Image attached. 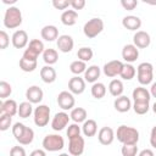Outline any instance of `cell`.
Here are the masks:
<instances>
[{
  "mask_svg": "<svg viewBox=\"0 0 156 156\" xmlns=\"http://www.w3.org/2000/svg\"><path fill=\"white\" fill-rule=\"evenodd\" d=\"M123 90H124V85H123V82L121 79H112L108 84V91L112 96L115 98H118L123 94Z\"/></svg>",
  "mask_w": 156,
  "mask_h": 156,
  "instance_id": "29",
  "label": "cell"
},
{
  "mask_svg": "<svg viewBox=\"0 0 156 156\" xmlns=\"http://www.w3.org/2000/svg\"><path fill=\"white\" fill-rule=\"evenodd\" d=\"M12 123V117L9 115H1L0 116V130L5 132L11 127Z\"/></svg>",
  "mask_w": 156,
  "mask_h": 156,
  "instance_id": "42",
  "label": "cell"
},
{
  "mask_svg": "<svg viewBox=\"0 0 156 156\" xmlns=\"http://www.w3.org/2000/svg\"><path fill=\"white\" fill-rule=\"evenodd\" d=\"M135 74H136V68L132 63H124L119 76L124 80H130L135 77Z\"/></svg>",
  "mask_w": 156,
  "mask_h": 156,
  "instance_id": "31",
  "label": "cell"
},
{
  "mask_svg": "<svg viewBox=\"0 0 156 156\" xmlns=\"http://www.w3.org/2000/svg\"><path fill=\"white\" fill-rule=\"evenodd\" d=\"M43 60L46 65L52 66L58 60V52L55 49H45L43 52Z\"/></svg>",
  "mask_w": 156,
  "mask_h": 156,
  "instance_id": "30",
  "label": "cell"
},
{
  "mask_svg": "<svg viewBox=\"0 0 156 156\" xmlns=\"http://www.w3.org/2000/svg\"><path fill=\"white\" fill-rule=\"evenodd\" d=\"M121 152H122V156H136L138 146L136 144H123Z\"/></svg>",
  "mask_w": 156,
  "mask_h": 156,
  "instance_id": "39",
  "label": "cell"
},
{
  "mask_svg": "<svg viewBox=\"0 0 156 156\" xmlns=\"http://www.w3.org/2000/svg\"><path fill=\"white\" fill-rule=\"evenodd\" d=\"M58 156H72V155H68V154H66V152H62V154H60Z\"/></svg>",
  "mask_w": 156,
  "mask_h": 156,
  "instance_id": "54",
  "label": "cell"
},
{
  "mask_svg": "<svg viewBox=\"0 0 156 156\" xmlns=\"http://www.w3.org/2000/svg\"><path fill=\"white\" fill-rule=\"evenodd\" d=\"M123 62L119 60H111L108 62H106L102 67V72L106 77L108 78H115L117 76L121 74V71L123 68Z\"/></svg>",
  "mask_w": 156,
  "mask_h": 156,
  "instance_id": "8",
  "label": "cell"
},
{
  "mask_svg": "<svg viewBox=\"0 0 156 156\" xmlns=\"http://www.w3.org/2000/svg\"><path fill=\"white\" fill-rule=\"evenodd\" d=\"M40 35L44 40L46 41H54V40H57V38L60 37L58 35V29L56 26H52V24H46L41 28L40 30Z\"/></svg>",
  "mask_w": 156,
  "mask_h": 156,
  "instance_id": "21",
  "label": "cell"
},
{
  "mask_svg": "<svg viewBox=\"0 0 156 156\" xmlns=\"http://www.w3.org/2000/svg\"><path fill=\"white\" fill-rule=\"evenodd\" d=\"M139 57V49L134 44H127L122 49V58L126 63H133Z\"/></svg>",
  "mask_w": 156,
  "mask_h": 156,
  "instance_id": "14",
  "label": "cell"
},
{
  "mask_svg": "<svg viewBox=\"0 0 156 156\" xmlns=\"http://www.w3.org/2000/svg\"><path fill=\"white\" fill-rule=\"evenodd\" d=\"M82 132L85 136L88 138H91V136H95V134L98 133V123L95 119H90L88 118L83 126H82Z\"/></svg>",
  "mask_w": 156,
  "mask_h": 156,
  "instance_id": "28",
  "label": "cell"
},
{
  "mask_svg": "<svg viewBox=\"0 0 156 156\" xmlns=\"http://www.w3.org/2000/svg\"><path fill=\"white\" fill-rule=\"evenodd\" d=\"M138 156H155V154L151 149H144L138 154Z\"/></svg>",
  "mask_w": 156,
  "mask_h": 156,
  "instance_id": "50",
  "label": "cell"
},
{
  "mask_svg": "<svg viewBox=\"0 0 156 156\" xmlns=\"http://www.w3.org/2000/svg\"><path fill=\"white\" fill-rule=\"evenodd\" d=\"M132 98L134 101H143V102H150L151 99V94L150 90H147L144 87H136L133 93H132Z\"/></svg>",
  "mask_w": 156,
  "mask_h": 156,
  "instance_id": "25",
  "label": "cell"
},
{
  "mask_svg": "<svg viewBox=\"0 0 156 156\" xmlns=\"http://www.w3.org/2000/svg\"><path fill=\"white\" fill-rule=\"evenodd\" d=\"M85 80L79 76H74L68 80V91L73 95H80L85 90Z\"/></svg>",
  "mask_w": 156,
  "mask_h": 156,
  "instance_id": "13",
  "label": "cell"
},
{
  "mask_svg": "<svg viewBox=\"0 0 156 156\" xmlns=\"http://www.w3.org/2000/svg\"><path fill=\"white\" fill-rule=\"evenodd\" d=\"M40 78L44 83L46 84H51L56 80L57 78V73L55 71V68L52 66H49V65H45L40 68Z\"/></svg>",
  "mask_w": 156,
  "mask_h": 156,
  "instance_id": "20",
  "label": "cell"
},
{
  "mask_svg": "<svg viewBox=\"0 0 156 156\" xmlns=\"http://www.w3.org/2000/svg\"><path fill=\"white\" fill-rule=\"evenodd\" d=\"M69 117L73 121V123H84L88 118V112L83 107H74L73 110H71Z\"/></svg>",
  "mask_w": 156,
  "mask_h": 156,
  "instance_id": "26",
  "label": "cell"
},
{
  "mask_svg": "<svg viewBox=\"0 0 156 156\" xmlns=\"http://www.w3.org/2000/svg\"><path fill=\"white\" fill-rule=\"evenodd\" d=\"M113 107L117 112L124 113V112H128L132 108V101L126 95H121V96L116 98V100L113 101Z\"/></svg>",
  "mask_w": 156,
  "mask_h": 156,
  "instance_id": "22",
  "label": "cell"
},
{
  "mask_svg": "<svg viewBox=\"0 0 156 156\" xmlns=\"http://www.w3.org/2000/svg\"><path fill=\"white\" fill-rule=\"evenodd\" d=\"M77 20H78V12L74 10H66L61 13V22L67 27L74 26Z\"/></svg>",
  "mask_w": 156,
  "mask_h": 156,
  "instance_id": "27",
  "label": "cell"
},
{
  "mask_svg": "<svg viewBox=\"0 0 156 156\" xmlns=\"http://www.w3.org/2000/svg\"><path fill=\"white\" fill-rule=\"evenodd\" d=\"M152 111H154V113H156V101H155L154 105H152Z\"/></svg>",
  "mask_w": 156,
  "mask_h": 156,
  "instance_id": "53",
  "label": "cell"
},
{
  "mask_svg": "<svg viewBox=\"0 0 156 156\" xmlns=\"http://www.w3.org/2000/svg\"><path fill=\"white\" fill-rule=\"evenodd\" d=\"M150 43H151L150 34L145 30H138L133 35V44L138 49H146L150 45Z\"/></svg>",
  "mask_w": 156,
  "mask_h": 156,
  "instance_id": "17",
  "label": "cell"
},
{
  "mask_svg": "<svg viewBox=\"0 0 156 156\" xmlns=\"http://www.w3.org/2000/svg\"><path fill=\"white\" fill-rule=\"evenodd\" d=\"M56 45H57V49L61 51V52H71L73 46H74V40L71 35L68 34H62L57 38L56 40Z\"/></svg>",
  "mask_w": 156,
  "mask_h": 156,
  "instance_id": "18",
  "label": "cell"
},
{
  "mask_svg": "<svg viewBox=\"0 0 156 156\" xmlns=\"http://www.w3.org/2000/svg\"><path fill=\"white\" fill-rule=\"evenodd\" d=\"M33 112H34L33 111V106H32V104L29 101H23V102H21L18 105V113L17 115L21 118H28Z\"/></svg>",
  "mask_w": 156,
  "mask_h": 156,
  "instance_id": "33",
  "label": "cell"
},
{
  "mask_svg": "<svg viewBox=\"0 0 156 156\" xmlns=\"http://www.w3.org/2000/svg\"><path fill=\"white\" fill-rule=\"evenodd\" d=\"M150 94L152 98H156V82H154L151 84V88H150Z\"/></svg>",
  "mask_w": 156,
  "mask_h": 156,
  "instance_id": "51",
  "label": "cell"
},
{
  "mask_svg": "<svg viewBox=\"0 0 156 156\" xmlns=\"http://www.w3.org/2000/svg\"><path fill=\"white\" fill-rule=\"evenodd\" d=\"M52 6L56 10H65L71 6V1L69 0H52Z\"/></svg>",
  "mask_w": 156,
  "mask_h": 156,
  "instance_id": "43",
  "label": "cell"
},
{
  "mask_svg": "<svg viewBox=\"0 0 156 156\" xmlns=\"http://www.w3.org/2000/svg\"><path fill=\"white\" fill-rule=\"evenodd\" d=\"M10 156H27V154H26L24 147H22L20 145H16V146H12L11 147Z\"/></svg>",
  "mask_w": 156,
  "mask_h": 156,
  "instance_id": "46",
  "label": "cell"
},
{
  "mask_svg": "<svg viewBox=\"0 0 156 156\" xmlns=\"http://www.w3.org/2000/svg\"><path fill=\"white\" fill-rule=\"evenodd\" d=\"M22 24V12L17 6H10L4 15V26L9 29H15Z\"/></svg>",
  "mask_w": 156,
  "mask_h": 156,
  "instance_id": "2",
  "label": "cell"
},
{
  "mask_svg": "<svg viewBox=\"0 0 156 156\" xmlns=\"http://www.w3.org/2000/svg\"><path fill=\"white\" fill-rule=\"evenodd\" d=\"M122 26L128 29V30H136L141 27V20L138 17V16H134V15H129V16H126L123 17L122 20Z\"/></svg>",
  "mask_w": 156,
  "mask_h": 156,
  "instance_id": "23",
  "label": "cell"
},
{
  "mask_svg": "<svg viewBox=\"0 0 156 156\" xmlns=\"http://www.w3.org/2000/svg\"><path fill=\"white\" fill-rule=\"evenodd\" d=\"M29 156H46V152L43 149H35L29 154Z\"/></svg>",
  "mask_w": 156,
  "mask_h": 156,
  "instance_id": "49",
  "label": "cell"
},
{
  "mask_svg": "<svg viewBox=\"0 0 156 156\" xmlns=\"http://www.w3.org/2000/svg\"><path fill=\"white\" fill-rule=\"evenodd\" d=\"M80 130H82V128L79 127L78 123H71V124H68L66 134H67L68 139H72V138H76L78 135H80Z\"/></svg>",
  "mask_w": 156,
  "mask_h": 156,
  "instance_id": "41",
  "label": "cell"
},
{
  "mask_svg": "<svg viewBox=\"0 0 156 156\" xmlns=\"http://www.w3.org/2000/svg\"><path fill=\"white\" fill-rule=\"evenodd\" d=\"M101 74V69L98 65H91L87 68V71L84 72V80L88 83H96L99 77Z\"/></svg>",
  "mask_w": 156,
  "mask_h": 156,
  "instance_id": "24",
  "label": "cell"
},
{
  "mask_svg": "<svg viewBox=\"0 0 156 156\" xmlns=\"http://www.w3.org/2000/svg\"><path fill=\"white\" fill-rule=\"evenodd\" d=\"M69 119H71L69 115L66 113L65 111L57 112V113H55V116H54L52 119H51V128H52L55 132H60V130L65 129V128L68 126Z\"/></svg>",
  "mask_w": 156,
  "mask_h": 156,
  "instance_id": "10",
  "label": "cell"
},
{
  "mask_svg": "<svg viewBox=\"0 0 156 156\" xmlns=\"http://www.w3.org/2000/svg\"><path fill=\"white\" fill-rule=\"evenodd\" d=\"M50 107L48 105H38L33 112V121L37 127H45L50 121Z\"/></svg>",
  "mask_w": 156,
  "mask_h": 156,
  "instance_id": "6",
  "label": "cell"
},
{
  "mask_svg": "<svg viewBox=\"0 0 156 156\" xmlns=\"http://www.w3.org/2000/svg\"><path fill=\"white\" fill-rule=\"evenodd\" d=\"M38 66V61L37 60H28L22 57L20 60V68L23 72H33Z\"/></svg>",
  "mask_w": 156,
  "mask_h": 156,
  "instance_id": "37",
  "label": "cell"
},
{
  "mask_svg": "<svg viewBox=\"0 0 156 156\" xmlns=\"http://www.w3.org/2000/svg\"><path fill=\"white\" fill-rule=\"evenodd\" d=\"M12 93V87L10 83H7L6 80H1L0 82V98L6 100V98H9Z\"/></svg>",
  "mask_w": 156,
  "mask_h": 156,
  "instance_id": "40",
  "label": "cell"
},
{
  "mask_svg": "<svg viewBox=\"0 0 156 156\" xmlns=\"http://www.w3.org/2000/svg\"><path fill=\"white\" fill-rule=\"evenodd\" d=\"M93 56H94V51H93V49L89 48V46H83V48L78 49V51H77V57H78V60H80V61H83V62L90 61V60L93 58Z\"/></svg>",
  "mask_w": 156,
  "mask_h": 156,
  "instance_id": "34",
  "label": "cell"
},
{
  "mask_svg": "<svg viewBox=\"0 0 156 156\" xmlns=\"http://www.w3.org/2000/svg\"><path fill=\"white\" fill-rule=\"evenodd\" d=\"M102 30H104V21L99 17L90 18L88 22H85V24L83 27V33L89 39L98 37Z\"/></svg>",
  "mask_w": 156,
  "mask_h": 156,
  "instance_id": "5",
  "label": "cell"
},
{
  "mask_svg": "<svg viewBox=\"0 0 156 156\" xmlns=\"http://www.w3.org/2000/svg\"><path fill=\"white\" fill-rule=\"evenodd\" d=\"M2 2H4V4H6V5H7V4L12 5V4H15V2H16V0H2Z\"/></svg>",
  "mask_w": 156,
  "mask_h": 156,
  "instance_id": "52",
  "label": "cell"
},
{
  "mask_svg": "<svg viewBox=\"0 0 156 156\" xmlns=\"http://www.w3.org/2000/svg\"><path fill=\"white\" fill-rule=\"evenodd\" d=\"M0 113L1 115H9L13 117L16 113H18V105L12 99H6L0 105Z\"/></svg>",
  "mask_w": 156,
  "mask_h": 156,
  "instance_id": "19",
  "label": "cell"
},
{
  "mask_svg": "<svg viewBox=\"0 0 156 156\" xmlns=\"http://www.w3.org/2000/svg\"><path fill=\"white\" fill-rule=\"evenodd\" d=\"M71 6L74 11L82 10L85 6V0H71Z\"/></svg>",
  "mask_w": 156,
  "mask_h": 156,
  "instance_id": "47",
  "label": "cell"
},
{
  "mask_svg": "<svg viewBox=\"0 0 156 156\" xmlns=\"http://www.w3.org/2000/svg\"><path fill=\"white\" fill-rule=\"evenodd\" d=\"M43 98H44V91L38 85H30L26 90V99L30 104H40Z\"/></svg>",
  "mask_w": 156,
  "mask_h": 156,
  "instance_id": "15",
  "label": "cell"
},
{
  "mask_svg": "<svg viewBox=\"0 0 156 156\" xmlns=\"http://www.w3.org/2000/svg\"><path fill=\"white\" fill-rule=\"evenodd\" d=\"M90 93H91V96L93 98H95V99H102L106 95V87H105L104 83L96 82V83H94L91 85Z\"/></svg>",
  "mask_w": 156,
  "mask_h": 156,
  "instance_id": "32",
  "label": "cell"
},
{
  "mask_svg": "<svg viewBox=\"0 0 156 156\" xmlns=\"http://www.w3.org/2000/svg\"><path fill=\"white\" fill-rule=\"evenodd\" d=\"M44 50H45L44 49V43L40 39H32L29 41L27 49L24 50L22 57L28 58V60H37L38 56L44 52Z\"/></svg>",
  "mask_w": 156,
  "mask_h": 156,
  "instance_id": "7",
  "label": "cell"
},
{
  "mask_svg": "<svg viewBox=\"0 0 156 156\" xmlns=\"http://www.w3.org/2000/svg\"><path fill=\"white\" fill-rule=\"evenodd\" d=\"M11 41H12L13 48H16V49H23V48L28 46L29 39H28L27 32L23 30V29H17V30L12 34Z\"/></svg>",
  "mask_w": 156,
  "mask_h": 156,
  "instance_id": "12",
  "label": "cell"
},
{
  "mask_svg": "<svg viewBox=\"0 0 156 156\" xmlns=\"http://www.w3.org/2000/svg\"><path fill=\"white\" fill-rule=\"evenodd\" d=\"M10 44V37L5 30H0V49L4 50Z\"/></svg>",
  "mask_w": 156,
  "mask_h": 156,
  "instance_id": "44",
  "label": "cell"
},
{
  "mask_svg": "<svg viewBox=\"0 0 156 156\" xmlns=\"http://www.w3.org/2000/svg\"><path fill=\"white\" fill-rule=\"evenodd\" d=\"M115 138H116V134L111 127H102L98 132V139H99V143L101 145H105V146L111 145L113 143Z\"/></svg>",
  "mask_w": 156,
  "mask_h": 156,
  "instance_id": "16",
  "label": "cell"
},
{
  "mask_svg": "<svg viewBox=\"0 0 156 156\" xmlns=\"http://www.w3.org/2000/svg\"><path fill=\"white\" fill-rule=\"evenodd\" d=\"M33 140H34V130L29 127H26L23 134L17 139V141L21 145H29V144H32Z\"/></svg>",
  "mask_w": 156,
  "mask_h": 156,
  "instance_id": "36",
  "label": "cell"
},
{
  "mask_svg": "<svg viewBox=\"0 0 156 156\" xmlns=\"http://www.w3.org/2000/svg\"><path fill=\"white\" fill-rule=\"evenodd\" d=\"M87 62H83L80 60H76L73 62H71L69 65V71L74 74V76H79L82 73H84L87 71Z\"/></svg>",
  "mask_w": 156,
  "mask_h": 156,
  "instance_id": "35",
  "label": "cell"
},
{
  "mask_svg": "<svg viewBox=\"0 0 156 156\" xmlns=\"http://www.w3.org/2000/svg\"><path fill=\"white\" fill-rule=\"evenodd\" d=\"M41 145L45 151L56 152L65 147V139L60 134H48L44 136Z\"/></svg>",
  "mask_w": 156,
  "mask_h": 156,
  "instance_id": "3",
  "label": "cell"
},
{
  "mask_svg": "<svg viewBox=\"0 0 156 156\" xmlns=\"http://www.w3.org/2000/svg\"><path fill=\"white\" fill-rule=\"evenodd\" d=\"M57 105L63 110V111H68V110H73L74 105H76V99L73 96V94L71 91L63 90L57 95Z\"/></svg>",
  "mask_w": 156,
  "mask_h": 156,
  "instance_id": "9",
  "label": "cell"
},
{
  "mask_svg": "<svg viewBox=\"0 0 156 156\" xmlns=\"http://www.w3.org/2000/svg\"><path fill=\"white\" fill-rule=\"evenodd\" d=\"M132 108L136 115H145L150 110V104L149 102H143V101H134L132 105Z\"/></svg>",
  "mask_w": 156,
  "mask_h": 156,
  "instance_id": "38",
  "label": "cell"
},
{
  "mask_svg": "<svg viewBox=\"0 0 156 156\" xmlns=\"http://www.w3.org/2000/svg\"><path fill=\"white\" fill-rule=\"evenodd\" d=\"M121 5H122V7L124 10L133 11L138 6V1L136 0H121Z\"/></svg>",
  "mask_w": 156,
  "mask_h": 156,
  "instance_id": "45",
  "label": "cell"
},
{
  "mask_svg": "<svg viewBox=\"0 0 156 156\" xmlns=\"http://www.w3.org/2000/svg\"><path fill=\"white\" fill-rule=\"evenodd\" d=\"M84 149H85V141H84L83 136L78 135L76 138L69 139V143H68V152H69V155L80 156L84 152Z\"/></svg>",
  "mask_w": 156,
  "mask_h": 156,
  "instance_id": "11",
  "label": "cell"
},
{
  "mask_svg": "<svg viewBox=\"0 0 156 156\" xmlns=\"http://www.w3.org/2000/svg\"><path fill=\"white\" fill-rule=\"evenodd\" d=\"M136 78L141 85L152 83L154 79V66L150 62H141L136 67Z\"/></svg>",
  "mask_w": 156,
  "mask_h": 156,
  "instance_id": "4",
  "label": "cell"
},
{
  "mask_svg": "<svg viewBox=\"0 0 156 156\" xmlns=\"http://www.w3.org/2000/svg\"><path fill=\"white\" fill-rule=\"evenodd\" d=\"M116 136H117V140L122 144H138L139 141L138 129L126 124H122L117 128Z\"/></svg>",
  "mask_w": 156,
  "mask_h": 156,
  "instance_id": "1",
  "label": "cell"
},
{
  "mask_svg": "<svg viewBox=\"0 0 156 156\" xmlns=\"http://www.w3.org/2000/svg\"><path fill=\"white\" fill-rule=\"evenodd\" d=\"M150 145L154 149H156V126L152 127L151 133H150Z\"/></svg>",
  "mask_w": 156,
  "mask_h": 156,
  "instance_id": "48",
  "label": "cell"
}]
</instances>
